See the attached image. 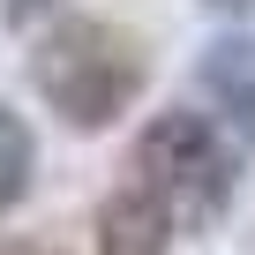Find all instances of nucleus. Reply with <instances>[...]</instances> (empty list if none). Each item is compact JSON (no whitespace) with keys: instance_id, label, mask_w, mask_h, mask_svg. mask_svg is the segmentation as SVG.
I'll list each match as a JSON object with an SVG mask.
<instances>
[{"instance_id":"obj_4","label":"nucleus","mask_w":255,"mask_h":255,"mask_svg":"<svg viewBox=\"0 0 255 255\" xmlns=\"http://www.w3.org/2000/svg\"><path fill=\"white\" fill-rule=\"evenodd\" d=\"M203 90L255 135V38H225V45H210V60H203Z\"/></svg>"},{"instance_id":"obj_2","label":"nucleus","mask_w":255,"mask_h":255,"mask_svg":"<svg viewBox=\"0 0 255 255\" xmlns=\"http://www.w3.org/2000/svg\"><path fill=\"white\" fill-rule=\"evenodd\" d=\"M135 180L158 188V195L195 225V218H210V210L225 203L233 165H225V150H218V135H210L203 113H158V120L143 128V143H135Z\"/></svg>"},{"instance_id":"obj_7","label":"nucleus","mask_w":255,"mask_h":255,"mask_svg":"<svg viewBox=\"0 0 255 255\" xmlns=\"http://www.w3.org/2000/svg\"><path fill=\"white\" fill-rule=\"evenodd\" d=\"M45 8H53V0H8V15H15V23H30V15H45Z\"/></svg>"},{"instance_id":"obj_5","label":"nucleus","mask_w":255,"mask_h":255,"mask_svg":"<svg viewBox=\"0 0 255 255\" xmlns=\"http://www.w3.org/2000/svg\"><path fill=\"white\" fill-rule=\"evenodd\" d=\"M30 165H38V143H30L23 113H8V105H0V210H15V203H23Z\"/></svg>"},{"instance_id":"obj_6","label":"nucleus","mask_w":255,"mask_h":255,"mask_svg":"<svg viewBox=\"0 0 255 255\" xmlns=\"http://www.w3.org/2000/svg\"><path fill=\"white\" fill-rule=\"evenodd\" d=\"M0 255H60L53 240H0Z\"/></svg>"},{"instance_id":"obj_1","label":"nucleus","mask_w":255,"mask_h":255,"mask_svg":"<svg viewBox=\"0 0 255 255\" xmlns=\"http://www.w3.org/2000/svg\"><path fill=\"white\" fill-rule=\"evenodd\" d=\"M30 75H38L45 105H53L68 128H113L128 105L143 98L150 60H143V45L128 38V30L90 23V15H68L60 30H45Z\"/></svg>"},{"instance_id":"obj_3","label":"nucleus","mask_w":255,"mask_h":255,"mask_svg":"<svg viewBox=\"0 0 255 255\" xmlns=\"http://www.w3.org/2000/svg\"><path fill=\"white\" fill-rule=\"evenodd\" d=\"M173 233H180V210L143 180L113 188L105 210H98V255H165Z\"/></svg>"}]
</instances>
